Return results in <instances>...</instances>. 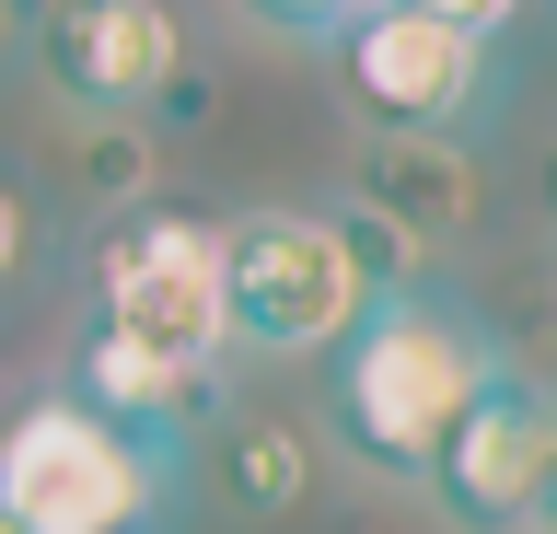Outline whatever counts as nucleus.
<instances>
[{"label":"nucleus","instance_id":"obj_1","mask_svg":"<svg viewBox=\"0 0 557 534\" xmlns=\"http://www.w3.org/2000/svg\"><path fill=\"white\" fill-rule=\"evenodd\" d=\"M325 360H337V372H325V419H337V442L360 464H383V476H407V488H430L453 419L511 372L499 337H487L453 290H430V280L372 290V314L348 325Z\"/></svg>","mask_w":557,"mask_h":534},{"label":"nucleus","instance_id":"obj_2","mask_svg":"<svg viewBox=\"0 0 557 534\" xmlns=\"http://www.w3.org/2000/svg\"><path fill=\"white\" fill-rule=\"evenodd\" d=\"M360 314H372V268L348 256V233L325 210L221 221V349L302 360V349H337Z\"/></svg>","mask_w":557,"mask_h":534},{"label":"nucleus","instance_id":"obj_3","mask_svg":"<svg viewBox=\"0 0 557 534\" xmlns=\"http://www.w3.org/2000/svg\"><path fill=\"white\" fill-rule=\"evenodd\" d=\"M94 325L174 360H221V221L198 198H139L94 233Z\"/></svg>","mask_w":557,"mask_h":534},{"label":"nucleus","instance_id":"obj_4","mask_svg":"<svg viewBox=\"0 0 557 534\" xmlns=\"http://www.w3.org/2000/svg\"><path fill=\"white\" fill-rule=\"evenodd\" d=\"M0 511H12V534H151L163 464H139L70 395H35L0 419Z\"/></svg>","mask_w":557,"mask_h":534},{"label":"nucleus","instance_id":"obj_5","mask_svg":"<svg viewBox=\"0 0 557 534\" xmlns=\"http://www.w3.org/2000/svg\"><path fill=\"white\" fill-rule=\"evenodd\" d=\"M511 12H453V0H395V12H360L337 36V71L360 94L372 128H407V140H453V116L487 94V47H499Z\"/></svg>","mask_w":557,"mask_h":534},{"label":"nucleus","instance_id":"obj_6","mask_svg":"<svg viewBox=\"0 0 557 534\" xmlns=\"http://www.w3.org/2000/svg\"><path fill=\"white\" fill-rule=\"evenodd\" d=\"M430 499H442V523L465 534H534L557 511V407L522 372H499V384L453 419L442 464H430Z\"/></svg>","mask_w":557,"mask_h":534},{"label":"nucleus","instance_id":"obj_7","mask_svg":"<svg viewBox=\"0 0 557 534\" xmlns=\"http://www.w3.org/2000/svg\"><path fill=\"white\" fill-rule=\"evenodd\" d=\"M35 71L94 128H116L186 82V36H174L163 0H59V12H35Z\"/></svg>","mask_w":557,"mask_h":534},{"label":"nucleus","instance_id":"obj_8","mask_svg":"<svg viewBox=\"0 0 557 534\" xmlns=\"http://www.w3.org/2000/svg\"><path fill=\"white\" fill-rule=\"evenodd\" d=\"M70 407L94 430H116L139 464L174 476V454L209 442V419H221V360H174V349H139V337L82 325V349H70Z\"/></svg>","mask_w":557,"mask_h":534},{"label":"nucleus","instance_id":"obj_9","mask_svg":"<svg viewBox=\"0 0 557 534\" xmlns=\"http://www.w3.org/2000/svg\"><path fill=\"white\" fill-rule=\"evenodd\" d=\"M348 186H360V221L372 233H395V245H453V233H476L487 210V175L465 140H407V128H360V163H348Z\"/></svg>","mask_w":557,"mask_h":534},{"label":"nucleus","instance_id":"obj_10","mask_svg":"<svg viewBox=\"0 0 557 534\" xmlns=\"http://www.w3.org/2000/svg\"><path fill=\"white\" fill-rule=\"evenodd\" d=\"M209 488L233 499L244 523H278V511H302V488H313V442L290 419H268V407H221V419H209Z\"/></svg>","mask_w":557,"mask_h":534},{"label":"nucleus","instance_id":"obj_11","mask_svg":"<svg viewBox=\"0 0 557 534\" xmlns=\"http://www.w3.org/2000/svg\"><path fill=\"white\" fill-rule=\"evenodd\" d=\"M82 186H94L104 210H139V140L128 128H94L82 140Z\"/></svg>","mask_w":557,"mask_h":534},{"label":"nucleus","instance_id":"obj_12","mask_svg":"<svg viewBox=\"0 0 557 534\" xmlns=\"http://www.w3.org/2000/svg\"><path fill=\"white\" fill-rule=\"evenodd\" d=\"M24 256H35V210H24V186L0 175V280H12Z\"/></svg>","mask_w":557,"mask_h":534},{"label":"nucleus","instance_id":"obj_13","mask_svg":"<svg viewBox=\"0 0 557 534\" xmlns=\"http://www.w3.org/2000/svg\"><path fill=\"white\" fill-rule=\"evenodd\" d=\"M546 186H557V151H546Z\"/></svg>","mask_w":557,"mask_h":534},{"label":"nucleus","instance_id":"obj_14","mask_svg":"<svg viewBox=\"0 0 557 534\" xmlns=\"http://www.w3.org/2000/svg\"><path fill=\"white\" fill-rule=\"evenodd\" d=\"M534 534H557V511H546V523H534Z\"/></svg>","mask_w":557,"mask_h":534},{"label":"nucleus","instance_id":"obj_15","mask_svg":"<svg viewBox=\"0 0 557 534\" xmlns=\"http://www.w3.org/2000/svg\"><path fill=\"white\" fill-rule=\"evenodd\" d=\"M0 36H12V12H0Z\"/></svg>","mask_w":557,"mask_h":534},{"label":"nucleus","instance_id":"obj_16","mask_svg":"<svg viewBox=\"0 0 557 534\" xmlns=\"http://www.w3.org/2000/svg\"><path fill=\"white\" fill-rule=\"evenodd\" d=\"M0 534H12V511H0Z\"/></svg>","mask_w":557,"mask_h":534}]
</instances>
